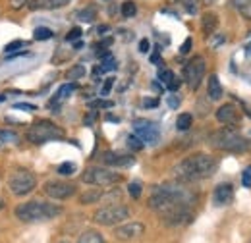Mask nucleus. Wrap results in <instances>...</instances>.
Returning <instances> with one entry per match:
<instances>
[{"label": "nucleus", "mask_w": 251, "mask_h": 243, "mask_svg": "<svg viewBox=\"0 0 251 243\" xmlns=\"http://www.w3.org/2000/svg\"><path fill=\"white\" fill-rule=\"evenodd\" d=\"M158 79L170 89V91H176L180 87V79H176V75L170 72V70H160L158 72Z\"/></svg>", "instance_id": "dca6fc26"}, {"label": "nucleus", "mask_w": 251, "mask_h": 243, "mask_svg": "<svg viewBox=\"0 0 251 243\" xmlns=\"http://www.w3.org/2000/svg\"><path fill=\"white\" fill-rule=\"evenodd\" d=\"M43 191L52 197V199H58V201H64V199H70L74 193H75V185L66 182H47Z\"/></svg>", "instance_id": "9b49d317"}, {"label": "nucleus", "mask_w": 251, "mask_h": 243, "mask_svg": "<svg viewBox=\"0 0 251 243\" xmlns=\"http://www.w3.org/2000/svg\"><path fill=\"white\" fill-rule=\"evenodd\" d=\"M234 199V185L232 183H220L215 187V193H213V203L217 207H224V205H230Z\"/></svg>", "instance_id": "ddd939ff"}, {"label": "nucleus", "mask_w": 251, "mask_h": 243, "mask_svg": "<svg viewBox=\"0 0 251 243\" xmlns=\"http://www.w3.org/2000/svg\"><path fill=\"white\" fill-rule=\"evenodd\" d=\"M139 50H141V52H147V50H149V41H147V39H141V43H139Z\"/></svg>", "instance_id": "a18cd8bd"}, {"label": "nucleus", "mask_w": 251, "mask_h": 243, "mask_svg": "<svg viewBox=\"0 0 251 243\" xmlns=\"http://www.w3.org/2000/svg\"><path fill=\"white\" fill-rule=\"evenodd\" d=\"M166 102H168V106H170V108H174V110H176V108H178V106H180V98H176V97H174V95H170V97H168V100H166Z\"/></svg>", "instance_id": "a19ab883"}, {"label": "nucleus", "mask_w": 251, "mask_h": 243, "mask_svg": "<svg viewBox=\"0 0 251 243\" xmlns=\"http://www.w3.org/2000/svg\"><path fill=\"white\" fill-rule=\"evenodd\" d=\"M193 203H195V193H191L188 187L176 185V183L157 185L149 199V207L157 211L164 218V222L170 226H180L189 222L193 218V213H191Z\"/></svg>", "instance_id": "f257e3e1"}, {"label": "nucleus", "mask_w": 251, "mask_h": 243, "mask_svg": "<svg viewBox=\"0 0 251 243\" xmlns=\"http://www.w3.org/2000/svg\"><path fill=\"white\" fill-rule=\"evenodd\" d=\"M189 49H191V39H186V43L182 45V49H180V52H182V54H188V52H189Z\"/></svg>", "instance_id": "c03bdc74"}, {"label": "nucleus", "mask_w": 251, "mask_h": 243, "mask_svg": "<svg viewBox=\"0 0 251 243\" xmlns=\"http://www.w3.org/2000/svg\"><path fill=\"white\" fill-rule=\"evenodd\" d=\"M83 75H85V68H83L81 64L70 68V72H68V79H79V77H83Z\"/></svg>", "instance_id": "c756f323"}, {"label": "nucleus", "mask_w": 251, "mask_h": 243, "mask_svg": "<svg viewBox=\"0 0 251 243\" xmlns=\"http://www.w3.org/2000/svg\"><path fill=\"white\" fill-rule=\"evenodd\" d=\"M89 106L91 108H112V102L110 100H93V102H89Z\"/></svg>", "instance_id": "c9c22d12"}, {"label": "nucleus", "mask_w": 251, "mask_h": 243, "mask_svg": "<svg viewBox=\"0 0 251 243\" xmlns=\"http://www.w3.org/2000/svg\"><path fill=\"white\" fill-rule=\"evenodd\" d=\"M64 137V129L54 125L52 122L49 120H39L35 122L31 127L27 129V139L35 143V145H43V143H49V141H56V139H62Z\"/></svg>", "instance_id": "39448f33"}, {"label": "nucleus", "mask_w": 251, "mask_h": 243, "mask_svg": "<svg viewBox=\"0 0 251 243\" xmlns=\"http://www.w3.org/2000/svg\"><path fill=\"white\" fill-rule=\"evenodd\" d=\"M126 218H129V209L124 205H108L93 214V220L100 226H116L122 224Z\"/></svg>", "instance_id": "423d86ee"}, {"label": "nucleus", "mask_w": 251, "mask_h": 243, "mask_svg": "<svg viewBox=\"0 0 251 243\" xmlns=\"http://www.w3.org/2000/svg\"><path fill=\"white\" fill-rule=\"evenodd\" d=\"M112 83H114V77H108L106 81H104V85H102V95H108L110 93V89H112Z\"/></svg>", "instance_id": "ea45409f"}, {"label": "nucleus", "mask_w": 251, "mask_h": 243, "mask_svg": "<svg viewBox=\"0 0 251 243\" xmlns=\"http://www.w3.org/2000/svg\"><path fill=\"white\" fill-rule=\"evenodd\" d=\"M242 183H244V187H251V166H248V168L244 170V174H242Z\"/></svg>", "instance_id": "e433bc0d"}, {"label": "nucleus", "mask_w": 251, "mask_h": 243, "mask_svg": "<svg viewBox=\"0 0 251 243\" xmlns=\"http://www.w3.org/2000/svg\"><path fill=\"white\" fill-rule=\"evenodd\" d=\"M127 191H129V195H131L133 199H139V197H141V183H137V182L129 183Z\"/></svg>", "instance_id": "72a5a7b5"}, {"label": "nucleus", "mask_w": 251, "mask_h": 243, "mask_svg": "<svg viewBox=\"0 0 251 243\" xmlns=\"http://www.w3.org/2000/svg\"><path fill=\"white\" fill-rule=\"evenodd\" d=\"M33 37L37 41H47V39H52V31L49 29V27H37V29L33 31Z\"/></svg>", "instance_id": "cd10ccee"}, {"label": "nucleus", "mask_w": 251, "mask_h": 243, "mask_svg": "<svg viewBox=\"0 0 251 243\" xmlns=\"http://www.w3.org/2000/svg\"><path fill=\"white\" fill-rule=\"evenodd\" d=\"M217 120L220 123H226V125H234L240 122V112L236 110L234 104H224L217 110Z\"/></svg>", "instance_id": "4468645a"}, {"label": "nucleus", "mask_w": 251, "mask_h": 243, "mask_svg": "<svg viewBox=\"0 0 251 243\" xmlns=\"http://www.w3.org/2000/svg\"><path fill=\"white\" fill-rule=\"evenodd\" d=\"M8 185H10V191L16 197H24V195H29L33 189L37 187V178L29 170H16L10 176Z\"/></svg>", "instance_id": "0eeeda50"}, {"label": "nucleus", "mask_w": 251, "mask_h": 243, "mask_svg": "<svg viewBox=\"0 0 251 243\" xmlns=\"http://www.w3.org/2000/svg\"><path fill=\"white\" fill-rule=\"evenodd\" d=\"M79 37H81V29H79V27H74V29L68 33L66 39H68V41H75V39H79Z\"/></svg>", "instance_id": "58836bf2"}, {"label": "nucleus", "mask_w": 251, "mask_h": 243, "mask_svg": "<svg viewBox=\"0 0 251 243\" xmlns=\"http://www.w3.org/2000/svg\"><path fill=\"white\" fill-rule=\"evenodd\" d=\"M16 108H18V110H25V112H35V110H37L31 104H16Z\"/></svg>", "instance_id": "37998d69"}, {"label": "nucleus", "mask_w": 251, "mask_h": 243, "mask_svg": "<svg viewBox=\"0 0 251 243\" xmlns=\"http://www.w3.org/2000/svg\"><path fill=\"white\" fill-rule=\"evenodd\" d=\"M191 123H193V116L191 114H180L178 116V120H176V127L180 129V131H188L189 127H191Z\"/></svg>", "instance_id": "a878e982"}, {"label": "nucleus", "mask_w": 251, "mask_h": 243, "mask_svg": "<svg viewBox=\"0 0 251 243\" xmlns=\"http://www.w3.org/2000/svg\"><path fill=\"white\" fill-rule=\"evenodd\" d=\"M203 2H205V4H215L217 0H203Z\"/></svg>", "instance_id": "09e8293b"}, {"label": "nucleus", "mask_w": 251, "mask_h": 243, "mask_svg": "<svg viewBox=\"0 0 251 243\" xmlns=\"http://www.w3.org/2000/svg\"><path fill=\"white\" fill-rule=\"evenodd\" d=\"M209 141H211V145H213L215 149L224 151V152H244L250 147L248 139H246L240 131H236L234 127H230V125L217 129V131L211 135Z\"/></svg>", "instance_id": "20e7f679"}, {"label": "nucleus", "mask_w": 251, "mask_h": 243, "mask_svg": "<svg viewBox=\"0 0 251 243\" xmlns=\"http://www.w3.org/2000/svg\"><path fill=\"white\" fill-rule=\"evenodd\" d=\"M157 104H158L157 98H145V100H143V106H145V108H155Z\"/></svg>", "instance_id": "79ce46f5"}, {"label": "nucleus", "mask_w": 251, "mask_h": 243, "mask_svg": "<svg viewBox=\"0 0 251 243\" xmlns=\"http://www.w3.org/2000/svg\"><path fill=\"white\" fill-rule=\"evenodd\" d=\"M74 172H75V164L74 162H64V164L58 166V174L60 176H72Z\"/></svg>", "instance_id": "2f4dec72"}, {"label": "nucleus", "mask_w": 251, "mask_h": 243, "mask_svg": "<svg viewBox=\"0 0 251 243\" xmlns=\"http://www.w3.org/2000/svg\"><path fill=\"white\" fill-rule=\"evenodd\" d=\"M246 54H251V43L248 45V47H246Z\"/></svg>", "instance_id": "de8ad7c7"}, {"label": "nucleus", "mask_w": 251, "mask_h": 243, "mask_svg": "<svg viewBox=\"0 0 251 243\" xmlns=\"http://www.w3.org/2000/svg\"><path fill=\"white\" fill-rule=\"evenodd\" d=\"M143 232H145V226L141 222H131V224L118 226L114 230V236L122 242H131V240H137L139 236H143Z\"/></svg>", "instance_id": "f8f14e48"}, {"label": "nucleus", "mask_w": 251, "mask_h": 243, "mask_svg": "<svg viewBox=\"0 0 251 243\" xmlns=\"http://www.w3.org/2000/svg\"><path fill=\"white\" fill-rule=\"evenodd\" d=\"M232 4L246 20H251V0H232Z\"/></svg>", "instance_id": "4be33fe9"}, {"label": "nucleus", "mask_w": 251, "mask_h": 243, "mask_svg": "<svg viewBox=\"0 0 251 243\" xmlns=\"http://www.w3.org/2000/svg\"><path fill=\"white\" fill-rule=\"evenodd\" d=\"M18 141H20L18 133L8 131V129H0V147H4V145H16Z\"/></svg>", "instance_id": "b1692460"}, {"label": "nucleus", "mask_w": 251, "mask_h": 243, "mask_svg": "<svg viewBox=\"0 0 251 243\" xmlns=\"http://www.w3.org/2000/svg\"><path fill=\"white\" fill-rule=\"evenodd\" d=\"M180 4L184 6V10L188 14H197L199 12V0H180Z\"/></svg>", "instance_id": "c85d7f7f"}, {"label": "nucleus", "mask_w": 251, "mask_h": 243, "mask_svg": "<svg viewBox=\"0 0 251 243\" xmlns=\"http://www.w3.org/2000/svg\"><path fill=\"white\" fill-rule=\"evenodd\" d=\"M217 25H219L217 14H205L203 16V31H205V35H213Z\"/></svg>", "instance_id": "aec40b11"}, {"label": "nucleus", "mask_w": 251, "mask_h": 243, "mask_svg": "<svg viewBox=\"0 0 251 243\" xmlns=\"http://www.w3.org/2000/svg\"><path fill=\"white\" fill-rule=\"evenodd\" d=\"M58 214H62V207L52 203H43V201H29L16 209V216L22 222H43V220L56 218Z\"/></svg>", "instance_id": "7ed1b4c3"}, {"label": "nucleus", "mask_w": 251, "mask_h": 243, "mask_svg": "<svg viewBox=\"0 0 251 243\" xmlns=\"http://www.w3.org/2000/svg\"><path fill=\"white\" fill-rule=\"evenodd\" d=\"M135 12H137V6H135L133 2H129V0H127V2L122 4V16H124V18H133V16H135Z\"/></svg>", "instance_id": "7c9ffc66"}, {"label": "nucleus", "mask_w": 251, "mask_h": 243, "mask_svg": "<svg viewBox=\"0 0 251 243\" xmlns=\"http://www.w3.org/2000/svg\"><path fill=\"white\" fill-rule=\"evenodd\" d=\"M77 243H106V242H104V238H102L99 232L87 230V232H83V234L79 236V242Z\"/></svg>", "instance_id": "412c9836"}, {"label": "nucleus", "mask_w": 251, "mask_h": 243, "mask_svg": "<svg viewBox=\"0 0 251 243\" xmlns=\"http://www.w3.org/2000/svg\"><path fill=\"white\" fill-rule=\"evenodd\" d=\"M74 89H75V87H74L72 83H66V85H62V87L56 91L54 98L50 100V106H58V104H60V102H64L66 98H70V95L74 93Z\"/></svg>", "instance_id": "a211bd4d"}, {"label": "nucleus", "mask_w": 251, "mask_h": 243, "mask_svg": "<svg viewBox=\"0 0 251 243\" xmlns=\"http://www.w3.org/2000/svg\"><path fill=\"white\" fill-rule=\"evenodd\" d=\"M60 243H70V242H60Z\"/></svg>", "instance_id": "3c124183"}, {"label": "nucleus", "mask_w": 251, "mask_h": 243, "mask_svg": "<svg viewBox=\"0 0 251 243\" xmlns=\"http://www.w3.org/2000/svg\"><path fill=\"white\" fill-rule=\"evenodd\" d=\"M20 47H25V43H24V41H14V43H10V45L6 47V52H14V50H18Z\"/></svg>", "instance_id": "4c0bfd02"}, {"label": "nucleus", "mask_w": 251, "mask_h": 243, "mask_svg": "<svg viewBox=\"0 0 251 243\" xmlns=\"http://www.w3.org/2000/svg\"><path fill=\"white\" fill-rule=\"evenodd\" d=\"M81 180H83L85 183H91V185L108 187V185L118 183L122 178H120V174L110 172V170H106V168H89V170H85V172H83Z\"/></svg>", "instance_id": "1a4fd4ad"}, {"label": "nucleus", "mask_w": 251, "mask_h": 243, "mask_svg": "<svg viewBox=\"0 0 251 243\" xmlns=\"http://www.w3.org/2000/svg\"><path fill=\"white\" fill-rule=\"evenodd\" d=\"M102 162L108 164V166H116V168H126V166H131L135 162L133 156L129 154H118V152H104L102 156Z\"/></svg>", "instance_id": "2eb2a0df"}, {"label": "nucleus", "mask_w": 251, "mask_h": 243, "mask_svg": "<svg viewBox=\"0 0 251 243\" xmlns=\"http://www.w3.org/2000/svg\"><path fill=\"white\" fill-rule=\"evenodd\" d=\"M207 93H209V98H211V100H219L220 97H222V85H220L217 75H211V77H209Z\"/></svg>", "instance_id": "f3484780"}, {"label": "nucleus", "mask_w": 251, "mask_h": 243, "mask_svg": "<svg viewBox=\"0 0 251 243\" xmlns=\"http://www.w3.org/2000/svg\"><path fill=\"white\" fill-rule=\"evenodd\" d=\"M100 197H102V191H99V189H91V191H87V193H83V195H81V203H83V205L97 203Z\"/></svg>", "instance_id": "bb28decb"}, {"label": "nucleus", "mask_w": 251, "mask_h": 243, "mask_svg": "<svg viewBox=\"0 0 251 243\" xmlns=\"http://www.w3.org/2000/svg\"><path fill=\"white\" fill-rule=\"evenodd\" d=\"M2 209H4V201L0 199V211H2Z\"/></svg>", "instance_id": "8fccbe9b"}, {"label": "nucleus", "mask_w": 251, "mask_h": 243, "mask_svg": "<svg viewBox=\"0 0 251 243\" xmlns=\"http://www.w3.org/2000/svg\"><path fill=\"white\" fill-rule=\"evenodd\" d=\"M116 68H118L116 58L106 52V54H102V62H100V66L97 68V73H99V72H110V70H116Z\"/></svg>", "instance_id": "5701e85b"}, {"label": "nucleus", "mask_w": 251, "mask_h": 243, "mask_svg": "<svg viewBox=\"0 0 251 243\" xmlns=\"http://www.w3.org/2000/svg\"><path fill=\"white\" fill-rule=\"evenodd\" d=\"M95 18H97V10L91 8V6H87V8H83V10H79V12H77V20H79V22L91 24Z\"/></svg>", "instance_id": "393cba45"}, {"label": "nucleus", "mask_w": 251, "mask_h": 243, "mask_svg": "<svg viewBox=\"0 0 251 243\" xmlns=\"http://www.w3.org/2000/svg\"><path fill=\"white\" fill-rule=\"evenodd\" d=\"M10 6H12L14 10H22L24 6H27V8H31V10H37V8L47 6V0H12Z\"/></svg>", "instance_id": "6ab92c4d"}, {"label": "nucleus", "mask_w": 251, "mask_h": 243, "mask_svg": "<svg viewBox=\"0 0 251 243\" xmlns=\"http://www.w3.org/2000/svg\"><path fill=\"white\" fill-rule=\"evenodd\" d=\"M70 0H47V8L50 10H56V8H64Z\"/></svg>", "instance_id": "f704fd0d"}, {"label": "nucleus", "mask_w": 251, "mask_h": 243, "mask_svg": "<svg viewBox=\"0 0 251 243\" xmlns=\"http://www.w3.org/2000/svg\"><path fill=\"white\" fill-rule=\"evenodd\" d=\"M205 70H207V66H205V58L203 56H193L186 64V68H184V79H186V83H188V87L191 91L199 89V85H201V81L205 77Z\"/></svg>", "instance_id": "6e6552de"}, {"label": "nucleus", "mask_w": 251, "mask_h": 243, "mask_svg": "<svg viewBox=\"0 0 251 243\" xmlns=\"http://www.w3.org/2000/svg\"><path fill=\"white\" fill-rule=\"evenodd\" d=\"M133 131L135 135L143 141V143H149V145H155L160 137V129L155 122L149 120H135L133 123Z\"/></svg>", "instance_id": "9d476101"}, {"label": "nucleus", "mask_w": 251, "mask_h": 243, "mask_svg": "<svg viewBox=\"0 0 251 243\" xmlns=\"http://www.w3.org/2000/svg\"><path fill=\"white\" fill-rule=\"evenodd\" d=\"M127 147L133 149V151H141V149H143V141H141L137 135H129V137H127Z\"/></svg>", "instance_id": "473e14b6"}, {"label": "nucleus", "mask_w": 251, "mask_h": 243, "mask_svg": "<svg viewBox=\"0 0 251 243\" xmlns=\"http://www.w3.org/2000/svg\"><path fill=\"white\" fill-rule=\"evenodd\" d=\"M217 170V160L209 154H191L174 166V176L182 182H197L211 178Z\"/></svg>", "instance_id": "f03ea898"}, {"label": "nucleus", "mask_w": 251, "mask_h": 243, "mask_svg": "<svg viewBox=\"0 0 251 243\" xmlns=\"http://www.w3.org/2000/svg\"><path fill=\"white\" fill-rule=\"evenodd\" d=\"M151 62H155V64H160V58H158V52H155V54L151 56Z\"/></svg>", "instance_id": "49530a36"}]
</instances>
